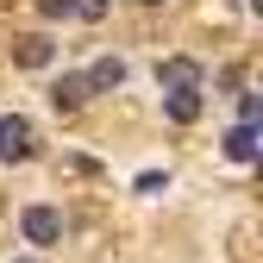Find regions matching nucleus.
I'll list each match as a JSON object with an SVG mask.
<instances>
[{
    "mask_svg": "<svg viewBox=\"0 0 263 263\" xmlns=\"http://www.w3.org/2000/svg\"><path fill=\"white\" fill-rule=\"evenodd\" d=\"M19 232H25V245L50 251V245H63V213H57V207H44V201H31V207L19 213Z\"/></svg>",
    "mask_w": 263,
    "mask_h": 263,
    "instance_id": "obj_1",
    "label": "nucleus"
},
{
    "mask_svg": "<svg viewBox=\"0 0 263 263\" xmlns=\"http://www.w3.org/2000/svg\"><path fill=\"white\" fill-rule=\"evenodd\" d=\"M13 63H19V69H50V63H57V44L44 38V31H31V38H13Z\"/></svg>",
    "mask_w": 263,
    "mask_h": 263,
    "instance_id": "obj_2",
    "label": "nucleus"
},
{
    "mask_svg": "<svg viewBox=\"0 0 263 263\" xmlns=\"http://www.w3.org/2000/svg\"><path fill=\"white\" fill-rule=\"evenodd\" d=\"M0 157H7V163H25L31 157V119H0Z\"/></svg>",
    "mask_w": 263,
    "mask_h": 263,
    "instance_id": "obj_3",
    "label": "nucleus"
},
{
    "mask_svg": "<svg viewBox=\"0 0 263 263\" xmlns=\"http://www.w3.org/2000/svg\"><path fill=\"white\" fill-rule=\"evenodd\" d=\"M157 88H201V63L194 57H163L157 63Z\"/></svg>",
    "mask_w": 263,
    "mask_h": 263,
    "instance_id": "obj_4",
    "label": "nucleus"
},
{
    "mask_svg": "<svg viewBox=\"0 0 263 263\" xmlns=\"http://www.w3.org/2000/svg\"><path fill=\"white\" fill-rule=\"evenodd\" d=\"M163 113L176 125H194L201 119V88H163Z\"/></svg>",
    "mask_w": 263,
    "mask_h": 263,
    "instance_id": "obj_5",
    "label": "nucleus"
},
{
    "mask_svg": "<svg viewBox=\"0 0 263 263\" xmlns=\"http://www.w3.org/2000/svg\"><path fill=\"white\" fill-rule=\"evenodd\" d=\"M82 101H88V82H82V76H57V82H50V107H57V113H76Z\"/></svg>",
    "mask_w": 263,
    "mask_h": 263,
    "instance_id": "obj_6",
    "label": "nucleus"
},
{
    "mask_svg": "<svg viewBox=\"0 0 263 263\" xmlns=\"http://www.w3.org/2000/svg\"><path fill=\"white\" fill-rule=\"evenodd\" d=\"M82 82H88V94H113V88L125 82V63H119V57H101V63H94Z\"/></svg>",
    "mask_w": 263,
    "mask_h": 263,
    "instance_id": "obj_7",
    "label": "nucleus"
},
{
    "mask_svg": "<svg viewBox=\"0 0 263 263\" xmlns=\"http://www.w3.org/2000/svg\"><path fill=\"white\" fill-rule=\"evenodd\" d=\"M219 144H226V157H232V163H257V125H232Z\"/></svg>",
    "mask_w": 263,
    "mask_h": 263,
    "instance_id": "obj_8",
    "label": "nucleus"
},
{
    "mask_svg": "<svg viewBox=\"0 0 263 263\" xmlns=\"http://www.w3.org/2000/svg\"><path fill=\"white\" fill-rule=\"evenodd\" d=\"M263 119V101H257V94H238V125H257Z\"/></svg>",
    "mask_w": 263,
    "mask_h": 263,
    "instance_id": "obj_9",
    "label": "nucleus"
},
{
    "mask_svg": "<svg viewBox=\"0 0 263 263\" xmlns=\"http://www.w3.org/2000/svg\"><path fill=\"white\" fill-rule=\"evenodd\" d=\"M69 13H76V19H88V25H94V19H107V0H76V7H69Z\"/></svg>",
    "mask_w": 263,
    "mask_h": 263,
    "instance_id": "obj_10",
    "label": "nucleus"
},
{
    "mask_svg": "<svg viewBox=\"0 0 263 263\" xmlns=\"http://www.w3.org/2000/svg\"><path fill=\"white\" fill-rule=\"evenodd\" d=\"M69 7H76V0H38V13H44V19H69Z\"/></svg>",
    "mask_w": 263,
    "mask_h": 263,
    "instance_id": "obj_11",
    "label": "nucleus"
},
{
    "mask_svg": "<svg viewBox=\"0 0 263 263\" xmlns=\"http://www.w3.org/2000/svg\"><path fill=\"white\" fill-rule=\"evenodd\" d=\"M144 7H157V0H144Z\"/></svg>",
    "mask_w": 263,
    "mask_h": 263,
    "instance_id": "obj_12",
    "label": "nucleus"
}]
</instances>
